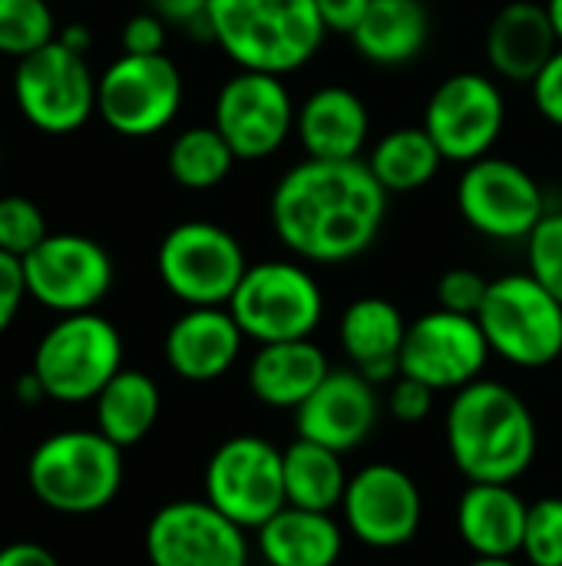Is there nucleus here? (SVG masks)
Segmentation results:
<instances>
[{
  "label": "nucleus",
  "instance_id": "1",
  "mask_svg": "<svg viewBox=\"0 0 562 566\" xmlns=\"http://www.w3.org/2000/svg\"><path fill=\"white\" fill-rule=\"evenodd\" d=\"M268 216L298 262L341 265L378 242L388 192L361 159H305L278 179Z\"/></svg>",
  "mask_w": 562,
  "mask_h": 566
},
{
  "label": "nucleus",
  "instance_id": "2",
  "mask_svg": "<svg viewBox=\"0 0 562 566\" xmlns=\"http://www.w3.org/2000/svg\"><path fill=\"white\" fill-rule=\"evenodd\" d=\"M447 451L470 484H513L520 481L540 448V431L527 401L500 385L477 378L454 391L444 418Z\"/></svg>",
  "mask_w": 562,
  "mask_h": 566
},
{
  "label": "nucleus",
  "instance_id": "3",
  "mask_svg": "<svg viewBox=\"0 0 562 566\" xmlns=\"http://www.w3.org/2000/svg\"><path fill=\"white\" fill-rule=\"evenodd\" d=\"M209 40L238 66L295 73L315 60L328 30L315 0H209Z\"/></svg>",
  "mask_w": 562,
  "mask_h": 566
},
{
  "label": "nucleus",
  "instance_id": "4",
  "mask_svg": "<svg viewBox=\"0 0 562 566\" xmlns=\"http://www.w3.org/2000/svg\"><path fill=\"white\" fill-rule=\"evenodd\" d=\"M123 448L96 428L43 438L26 461L30 494L53 514L86 517L109 507L123 488Z\"/></svg>",
  "mask_w": 562,
  "mask_h": 566
},
{
  "label": "nucleus",
  "instance_id": "5",
  "mask_svg": "<svg viewBox=\"0 0 562 566\" xmlns=\"http://www.w3.org/2000/svg\"><path fill=\"white\" fill-rule=\"evenodd\" d=\"M30 371L46 401L86 405L123 371V335L99 312L60 315L36 342Z\"/></svg>",
  "mask_w": 562,
  "mask_h": 566
},
{
  "label": "nucleus",
  "instance_id": "6",
  "mask_svg": "<svg viewBox=\"0 0 562 566\" xmlns=\"http://www.w3.org/2000/svg\"><path fill=\"white\" fill-rule=\"evenodd\" d=\"M229 312L258 345L311 338L325 318V292L301 262L268 259L248 265Z\"/></svg>",
  "mask_w": 562,
  "mask_h": 566
},
{
  "label": "nucleus",
  "instance_id": "7",
  "mask_svg": "<svg viewBox=\"0 0 562 566\" xmlns=\"http://www.w3.org/2000/svg\"><path fill=\"white\" fill-rule=\"evenodd\" d=\"M477 322L490 352L517 368H547L562 355V302L530 272L494 279Z\"/></svg>",
  "mask_w": 562,
  "mask_h": 566
},
{
  "label": "nucleus",
  "instance_id": "8",
  "mask_svg": "<svg viewBox=\"0 0 562 566\" xmlns=\"http://www.w3.org/2000/svg\"><path fill=\"white\" fill-rule=\"evenodd\" d=\"M156 272L166 292L189 308L229 305L248 272V259L229 229L215 222H179L159 242Z\"/></svg>",
  "mask_w": 562,
  "mask_h": 566
},
{
  "label": "nucleus",
  "instance_id": "9",
  "mask_svg": "<svg viewBox=\"0 0 562 566\" xmlns=\"http://www.w3.org/2000/svg\"><path fill=\"white\" fill-rule=\"evenodd\" d=\"M202 491L229 521L245 531H258L288 504L282 451L268 438L235 434L212 451Z\"/></svg>",
  "mask_w": 562,
  "mask_h": 566
},
{
  "label": "nucleus",
  "instance_id": "10",
  "mask_svg": "<svg viewBox=\"0 0 562 566\" xmlns=\"http://www.w3.org/2000/svg\"><path fill=\"white\" fill-rule=\"evenodd\" d=\"M96 80L86 56L60 40L17 60L13 99L23 119L46 136H70L96 113Z\"/></svg>",
  "mask_w": 562,
  "mask_h": 566
},
{
  "label": "nucleus",
  "instance_id": "11",
  "mask_svg": "<svg viewBox=\"0 0 562 566\" xmlns=\"http://www.w3.org/2000/svg\"><path fill=\"white\" fill-rule=\"evenodd\" d=\"M179 106L182 73L166 53H123L96 80V113L126 139L162 133L179 116Z\"/></svg>",
  "mask_w": 562,
  "mask_h": 566
},
{
  "label": "nucleus",
  "instance_id": "12",
  "mask_svg": "<svg viewBox=\"0 0 562 566\" xmlns=\"http://www.w3.org/2000/svg\"><path fill=\"white\" fill-rule=\"evenodd\" d=\"M457 209L474 232L494 242L530 239L550 212L540 182L520 163L500 156H484L464 166L457 182Z\"/></svg>",
  "mask_w": 562,
  "mask_h": 566
},
{
  "label": "nucleus",
  "instance_id": "13",
  "mask_svg": "<svg viewBox=\"0 0 562 566\" xmlns=\"http://www.w3.org/2000/svg\"><path fill=\"white\" fill-rule=\"evenodd\" d=\"M507 126V103L497 80L464 70L437 83L424 106V129L447 163L470 166L490 156Z\"/></svg>",
  "mask_w": 562,
  "mask_h": 566
},
{
  "label": "nucleus",
  "instance_id": "14",
  "mask_svg": "<svg viewBox=\"0 0 562 566\" xmlns=\"http://www.w3.org/2000/svg\"><path fill=\"white\" fill-rule=\"evenodd\" d=\"M23 272L30 298L56 315L96 312L116 279L109 252L79 232H50L23 255Z\"/></svg>",
  "mask_w": 562,
  "mask_h": 566
},
{
  "label": "nucleus",
  "instance_id": "15",
  "mask_svg": "<svg viewBox=\"0 0 562 566\" xmlns=\"http://www.w3.org/2000/svg\"><path fill=\"white\" fill-rule=\"evenodd\" d=\"M295 116L298 109L282 76L238 70L215 96L212 126L225 136L238 159L255 163L285 146L295 129Z\"/></svg>",
  "mask_w": 562,
  "mask_h": 566
},
{
  "label": "nucleus",
  "instance_id": "16",
  "mask_svg": "<svg viewBox=\"0 0 562 566\" xmlns=\"http://www.w3.org/2000/svg\"><path fill=\"white\" fill-rule=\"evenodd\" d=\"M248 531L202 501H172L146 524L149 566H248Z\"/></svg>",
  "mask_w": 562,
  "mask_h": 566
},
{
  "label": "nucleus",
  "instance_id": "17",
  "mask_svg": "<svg viewBox=\"0 0 562 566\" xmlns=\"http://www.w3.org/2000/svg\"><path fill=\"white\" fill-rule=\"evenodd\" d=\"M490 355L487 335L474 315L434 308L407 325L401 375L417 378L434 391H460L484 375Z\"/></svg>",
  "mask_w": 562,
  "mask_h": 566
},
{
  "label": "nucleus",
  "instance_id": "18",
  "mask_svg": "<svg viewBox=\"0 0 562 566\" xmlns=\"http://www.w3.org/2000/svg\"><path fill=\"white\" fill-rule=\"evenodd\" d=\"M348 534L371 551L407 547L424 524L417 481L397 464H368L351 474L341 501Z\"/></svg>",
  "mask_w": 562,
  "mask_h": 566
},
{
  "label": "nucleus",
  "instance_id": "19",
  "mask_svg": "<svg viewBox=\"0 0 562 566\" xmlns=\"http://www.w3.org/2000/svg\"><path fill=\"white\" fill-rule=\"evenodd\" d=\"M381 411L384 401L374 381L358 368H331V375L295 411V431L305 441L348 454L374 434Z\"/></svg>",
  "mask_w": 562,
  "mask_h": 566
},
{
  "label": "nucleus",
  "instance_id": "20",
  "mask_svg": "<svg viewBox=\"0 0 562 566\" xmlns=\"http://www.w3.org/2000/svg\"><path fill=\"white\" fill-rule=\"evenodd\" d=\"M245 345V332L238 328L229 305H202L185 308L166 332L162 355L166 365L182 381H215L235 368Z\"/></svg>",
  "mask_w": 562,
  "mask_h": 566
},
{
  "label": "nucleus",
  "instance_id": "21",
  "mask_svg": "<svg viewBox=\"0 0 562 566\" xmlns=\"http://www.w3.org/2000/svg\"><path fill=\"white\" fill-rule=\"evenodd\" d=\"M407 318L401 308L381 295L354 298L341 322L338 342L351 368H358L374 385H391L401 375V348L407 338Z\"/></svg>",
  "mask_w": 562,
  "mask_h": 566
},
{
  "label": "nucleus",
  "instance_id": "22",
  "mask_svg": "<svg viewBox=\"0 0 562 566\" xmlns=\"http://www.w3.org/2000/svg\"><path fill=\"white\" fill-rule=\"evenodd\" d=\"M560 46L547 3L533 0H510L487 30V60L494 73L510 83H533Z\"/></svg>",
  "mask_w": 562,
  "mask_h": 566
},
{
  "label": "nucleus",
  "instance_id": "23",
  "mask_svg": "<svg viewBox=\"0 0 562 566\" xmlns=\"http://www.w3.org/2000/svg\"><path fill=\"white\" fill-rule=\"evenodd\" d=\"M295 133L308 159H358L371 133V116L354 90L321 86L298 106Z\"/></svg>",
  "mask_w": 562,
  "mask_h": 566
},
{
  "label": "nucleus",
  "instance_id": "24",
  "mask_svg": "<svg viewBox=\"0 0 562 566\" xmlns=\"http://www.w3.org/2000/svg\"><path fill=\"white\" fill-rule=\"evenodd\" d=\"M328 375V355L311 338L258 345L255 358L248 361L252 395L278 411H298Z\"/></svg>",
  "mask_w": 562,
  "mask_h": 566
},
{
  "label": "nucleus",
  "instance_id": "25",
  "mask_svg": "<svg viewBox=\"0 0 562 566\" xmlns=\"http://www.w3.org/2000/svg\"><path fill=\"white\" fill-rule=\"evenodd\" d=\"M530 504L513 484H470L457 501V531L474 557H517Z\"/></svg>",
  "mask_w": 562,
  "mask_h": 566
},
{
  "label": "nucleus",
  "instance_id": "26",
  "mask_svg": "<svg viewBox=\"0 0 562 566\" xmlns=\"http://www.w3.org/2000/svg\"><path fill=\"white\" fill-rule=\"evenodd\" d=\"M258 534V554L268 566H338L344 531L325 511L285 504Z\"/></svg>",
  "mask_w": 562,
  "mask_h": 566
},
{
  "label": "nucleus",
  "instance_id": "27",
  "mask_svg": "<svg viewBox=\"0 0 562 566\" xmlns=\"http://www.w3.org/2000/svg\"><path fill=\"white\" fill-rule=\"evenodd\" d=\"M431 40V13L421 0H371L354 27V50L378 66H404L421 56Z\"/></svg>",
  "mask_w": 562,
  "mask_h": 566
},
{
  "label": "nucleus",
  "instance_id": "28",
  "mask_svg": "<svg viewBox=\"0 0 562 566\" xmlns=\"http://www.w3.org/2000/svg\"><path fill=\"white\" fill-rule=\"evenodd\" d=\"M162 411L159 385L136 368H123L96 398H93V418L96 431L106 434L116 448H136L149 431L156 428Z\"/></svg>",
  "mask_w": 562,
  "mask_h": 566
},
{
  "label": "nucleus",
  "instance_id": "29",
  "mask_svg": "<svg viewBox=\"0 0 562 566\" xmlns=\"http://www.w3.org/2000/svg\"><path fill=\"white\" fill-rule=\"evenodd\" d=\"M364 163L388 196H407L434 182L447 159L424 126H397L374 143Z\"/></svg>",
  "mask_w": 562,
  "mask_h": 566
},
{
  "label": "nucleus",
  "instance_id": "30",
  "mask_svg": "<svg viewBox=\"0 0 562 566\" xmlns=\"http://www.w3.org/2000/svg\"><path fill=\"white\" fill-rule=\"evenodd\" d=\"M344 454L295 438L285 451V497L291 507H305V511H325L331 514L335 507H341L344 491H348V471H344Z\"/></svg>",
  "mask_w": 562,
  "mask_h": 566
},
{
  "label": "nucleus",
  "instance_id": "31",
  "mask_svg": "<svg viewBox=\"0 0 562 566\" xmlns=\"http://www.w3.org/2000/svg\"><path fill=\"white\" fill-rule=\"evenodd\" d=\"M235 159L238 156L215 126H189L172 139L166 166L176 186L189 192H205L229 179Z\"/></svg>",
  "mask_w": 562,
  "mask_h": 566
},
{
  "label": "nucleus",
  "instance_id": "32",
  "mask_svg": "<svg viewBox=\"0 0 562 566\" xmlns=\"http://www.w3.org/2000/svg\"><path fill=\"white\" fill-rule=\"evenodd\" d=\"M56 40L50 0H0V56L23 60Z\"/></svg>",
  "mask_w": 562,
  "mask_h": 566
},
{
  "label": "nucleus",
  "instance_id": "33",
  "mask_svg": "<svg viewBox=\"0 0 562 566\" xmlns=\"http://www.w3.org/2000/svg\"><path fill=\"white\" fill-rule=\"evenodd\" d=\"M46 219L26 196H0V249L23 259L46 239Z\"/></svg>",
  "mask_w": 562,
  "mask_h": 566
},
{
  "label": "nucleus",
  "instance_id": "34",
  "mask_svg": "<svg viewBox=\"0 0 562 566\" xmlns=\"http://www.w3.org/2000/svg\"><path fill=\"white\" fill-rule=\"evenodd\" d=\"M530 566H562V497L530 504L523 551Z\"/></svg>",
  "mask_w": 562,
  "mask_h": 566
},
{
  "label": "nucleus",
  "instance_id": "35",
  "mask_svg": "<svg viewBox=\"0 0 562 566\" xmlns=\"http://www.w3.org/2000/svg\"><path fill=\"white\" fill-rule=\"evenodd\" d=\"M530 275L562 302V209H550L527 239Z\"/></svg>",
  "mask_w": 562,
  "mask_h": 566
},
{
  "label": "nucleus",
  "instance_id": "36",
  "mask_svg": "<svg viewBox=\"0 0 562 566\" xmlns=\"http://www.w3.org/2000/svg\"><path fill=\"white\" fill-rule=\"evenodd\" d=\"M487 289H490V282L480 272H474V269H450L437 282V308L477 318V312H480V305L487 298Z\"/></svg>",
  "mask_w": 562,
  "mask_h": 566
},
{
  "label": "nucleus",
  "instance_id": "37",
  "mask_svg": "<svg viewBox=\"0 0 562 566\" xmlns=\"http://www.w3.org/2000/svg\"><path fill=\"white\" fill-rule=\"evenodd\" d=\"M434 388H427L424 381L417 378H407V375H397L391 385H388V398H384V408L391 411V418L404 421V424H421L427 421V415L434 411Z\"/></svg>",
  "mask_w": 562,
  "mask_h": 566
},
{
  "label": "nucleus",
  "instance_id": "38",
  "mask_svg": "<svg viewBox=\"0 0 562 566\" xmlns=\"http://www.w3.org/2000/svg\"><path fill=\"white\" fill-rule=\"evenodd\" d=\"M26 298H30V292H26L23 259L0 249V335L17 322Z\"/></svg>",
  "mask_w": 562,
  "mask_h": 566
},
{
  "label": "nucleus",
  "instance_id": "39",
  "mask_svg": "<svg viewBox=\"0 0 562 566\" xmlns=\"http://www.w3.org/2000/svg\"><path fill=\"white\" fill-rule=\"evenodd\" d=\"M166 20L152 10L136 13L123 23V53H136V56H152L166 50Z\"/></svg>",
  "mask_w": 562,
  "mask_h": 566
},
{
  "label": "nucleus",
  "instance_id": "40",
  "mask_svg": "<svg viewBox=\"0 0 562 566\" xmlns=\"http://www.w3.org/2000/svg\"><path fill=\"white\" fill-rule=\"evenodd\" d=\"M530 86H533V103L540 116L550 119L553 126H562V46Z\"/></svg>",
  "mask_w": 562,
  "mask_h": 566
},
{
  "label": "nucleus",
  "instance_id": "41",
  "mask_svg": "<svg viewBox=\"0 0 562 566\" xmlns=\"http://www.w3.org/2000/svg\"><path fill=\"white\" fill-rule=\"evenodd\" d=\"M318 13H321V23L328 33H341V36H351L354 27L364 20L371 0H315Z\"/></svg>",
  "mask_w": 562,
  "mask_h": 566
},
{
  "label": "nucleus",
  "instance_id": "42",
  "mask_svg": "<svg viewBox=\"0 0 562 566\" xmlns=\"http://www.w3.org/2000/svg\"><path fill=\"white\" fill-rule=\"evenodd\" d=\"M152 13H159L166 23L195 30L202 36H209V0H152Z\"/></svg>",
  "mask_w": 562,
  "mask_h": 566
},
{
  "label": "nucleus",
  "instance_id": "43",
  "mask_svg": "<svg viewBox=\"0 0 562 566\" xmlns=\"http://www.w3.org/2000/svg\"><path fill=\"white\" fill-rule=\"evenodd\" d=\"M0 566H60V560L33 541H13L0 547Z\"/></svg>",
  "mask_w": 562,
  "mask_h": 566
},
{
  "label": "nucleus",
  "instance_id": "44",
  "mask_svg": "<svg viewBox=\"0 0 562 566\" xmlns=\"http://www.w3.org/2000/svg\"><path fill=\"white\" fill-rule=\"evenodd\" d=\"M13 395H17V401L26 405V408L46 401V391H43V385H40V378H36L33 371H23V375L13 381Z\"/></svg>",
  "mask_w": 562,
  "mask_h": 566
},
{
  "label": "nucleus",
  "instance_id": "45",
  "mask_svg": "<svg viewBox=\"0 0 562 566\" xmlns=\"http://www.w3.org/2000/svg\"><path fill=\"white\" fill-rule=\"evenodd\" d=\"M56 40L63 43V46H70L73 53H89V46H93V33H89V27L86 23H70V27H63L60 33H56Z\"/></svg>",
  "mask_w": 562,
  "mask_h": 566
},
{
  "label": "nucleus",
  "instance_id": "46",
  "mask_svg": "<svg viewBox=\"0 0 562 566\" xmlns=\"http://www.w3.org/2000/svg\"><path fill=\"white\" fill-rule=\"evenodd\" d=\"M547 13H550L553 30H556V36H560L562 43V0H547Z\"/></svg>",
  "mask_w": 562,
  "mask_h": 566
},
{
  "label": "nucleus",
  "instance_id": "47",
  "mask_svg": "<svg viewBox=\"0 0 562 566\" xmlns=\"http://www.w3.org/2000/svg\"><path fill=\"white\" fill-rule=\"evenodd\" d=\"M467 566H520L513 557H474Z\"/></svg>",
  "mask_w": 562,
  "mask_h": 566
},
{
  "label": "nucleus",
  "instance_id": "48",
  "mask_svg": "<svg viewBox=\"0 0 562 566\" xmlns=\"http://www.w3.org/2000/svg\"><path fill=\"white\" fill-rule=\"evenodd\" d=\"M0 166H3V146H0Z\"/></svg>",
  "mask_w": 562,
  "mask_h": 566
}]
</instances>
